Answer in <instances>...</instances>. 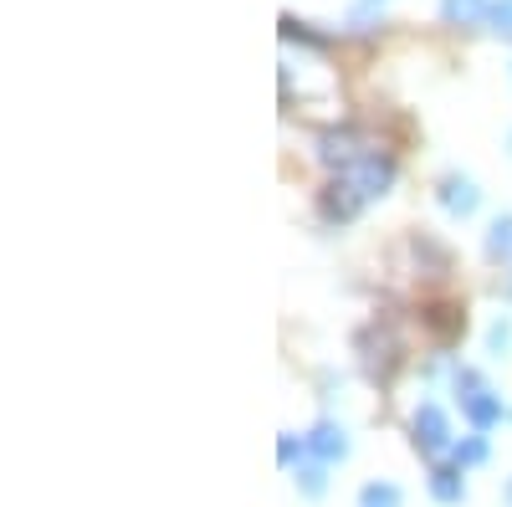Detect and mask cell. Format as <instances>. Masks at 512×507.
<instances>
[{
    "mask_svg": "<svg viewBox=\"0 0 512 507\" xmlns=\"http://www.w3.org/2000/svg\"><path fill=\"white\" fill-rule=\"evenodd\" d=\"M344 175L364 190V200H374V195H384V190L395 185V159L390 154H359Z\"/></svg>",
    "mask_w": 512,
    "mask_h": 507,
    "instance_id": "6da1fadb",
    "label": "cell"
},
{
    "mask_svg": "<svg viewBox=\"0 0 512 507\" xmlns=\"http://www.w3.org/2000/svg\"><path fill=\"white\" fill-rule=\"evenodd\" d=\"M410 431H415V446H420L425 456H441V451L451 446V420H446L441 405H420L415 420H410Z\"/></svg>",
    "mask_w": 512,
    "mask_h": 507,
    "instance_id": "7a4b0ae2",
    "label": "cell"
},
{
    "mask_svg": "<svg viewBox=\"0 0 512 507\" xmlns=\"http://www.w3.org/2000/svg\"><path fill=\"white\" fill-rule=\"evenodd\" d=\"M436 200H441V210L451 221H466V216H477V205H482V190L466 180V175H441V185H436Z\"/></svg>",
    "mask_w": 512,
    "mask_h": 507,
    "instance_id": "3957f363",
    "label": "cell"
},
{
    "mask_svg": "<svg viewBox=\"0 0 512 507\" xmlns=\"http://www.w3.org/2000/svg\"><path fill=\"white\" fill-rule=\"evenodd\" d=\"M364 205H369V200H364V190H359L349 175H338V180L323 190V216H328V221H354Z\"/></svg>",
    "mask_w": 512,
    "mask_h": 507,
    "instance_id": "277c9868",
    "label": "cell"
},
{
    "mask_svg": "<svg viewBox=\"0 0 512 507\" xmlns=\"http://www.w3.org/2000/svg\"><path fill=\"white\" fill-rule=\"evenodd\" d=\"M308 451H313V461H344L349 456V431L338 426V420H318V426L308 431Z\"/></svg>",
    "mask_w": 512,
    "mask_h": 507,
    "instance_id": "5b68a950",
    "label": "cell"
},
{
    "mask_svg": "<svg viewBox=\"0 0 512 507\" xmlns=\"http://www.w3.org/2000/svg\"><path fill=\"white\" fill-rule=\"evenodd\" d=\"M461 410H466V420H472V426H477V431H492V426H497V420L507 415V410H502V395H492V390H477V395H472V400H466Z\"/></svg>",
    "mask_w": 512,
    "mask_h": 507,
    "instance_id": "8992f818",
    "label": "cell"
},
{
    "mask_svg": "<svg viewBox=\"0 0 512 507\" xmlns=\"http://www.w3.org/2000/svg\"><path fill=\"white\" fill-rule=\"evenodd\" d=\"M359 154H364V149H354V134H349V129H338V134H323V139H318V159H323V164L349 169Z\"/></svg>",
    "mask_w": 512,
    "mask_h": 507,
    "instance_id": "52a82bcc",
    "label": "cell"
},
{
    "mask_svg": "<svg viewBox=\"0 0 512 507\" xmlns=\"http://www.w3.org/2000/svg\"><path fill=\"white\" fill-rule=\"evenodd\" d=\"M431 497H436V502H446V507L466 502V482H461V467H436V472H431Z\"/></svg>",
    "mask_w": 512,
    "mask_h": 507,
    "instance_id": "ba28073f",
    "label": "cell"
},
{
    "mask_svg": "<svg viewBox=\"0 0 512 507\" xmlns=\"http://www.w3.org/2000/svg\"><path fill=\"white\" fill-rule=\"evenodd\" d=\"M441 16L451 26H482L492 16V6H487V0H441Z\"/></svg>",
    "mask_w": 512,
    "mask_h": 507,
    "instance_id": "9c48e42d",
    "label": "cell"
},
{
    "mask_svg": "<svg viewBox=\"0 0 512 507\" xmlns=\"http://www.w3.org/2000/svg\"><path fill=\"white\" fill-rule=\"evenodd\" d=\"M487 257L492 262H512V216H497L487 226Z\"/></svg>",
    "mask_w": 512,
    "mask_h": 507,
    "instance_id": "30bf717a",
    "label": "cell"
},
{
    "mask_svg": "<svg viewBox=\"0 0 512 507\" xmlns=\"http://www.w3.org/2000/svg\"><path fill=\"white\" fill-rule=\"evenodd\" d=\"M400 487L395 482H364L359 487V507H400Z\"/></svg>",
    "mask_w": 512,
    "mask_h": 507,
    "instance_id": "8fae6325",
    "label": "cell"
},
{
    "mask_svg": "<svg viewBox=\"0 0 512 507\" xmlns=\"http://www.w3.org/2000/svg\"><path fill=\"white\" fill-rule=\"evenodd\" d=\"M297 492L318 502V497L328 492V461H313V467H297Z\"/></svg>",
    "mask_w": 512,
    "mask_h": 507,
    "instance_id": "7c38bea8",
    "label": "cell"
},
{
    "mask_svg": "<svg viewBox=\"0 0 512 507\" xmlns=\"http://www.w3.org/2000/svg\"><path fill=\"white\" fill-rule=\"evenodd\" d=\"M487 436H466V441H456L451 446V461H456V467H482V461H487Z\"/></svg>",
    "mask_w": 512,
    "mask_h": 507,
    "instance_id": "4fadbf2b",
    "label": "cell"
},
{
    "mask_svg": "<svg viewBox=\"0 0 512 507\" xmlns=\"http://www.w3.org/2000/svg\"><path fill=\"white\" fill-rule=\"evenodd\" d=\"M507 349H512V323H507V318H497V323L487 328V354H492V359H502Z\"/></svg>",
    "mask_w": 512,
    "mask_h": 507,
    "instance_id": "5bb4252c",
    "label": "cell"
},
{
    "mask_svg": "<svg viewBox=\"0 0 512 507\" xmlns=\"http://www.w3.org/2000/svg\"><path fill=\"white\" fill-rule=\"evenodd\" d=\"M303 451H308V436H303V441H297V436H282V441H277V461H282V467H297V461H303Z\"/></svg>",
    "mask_w": 512,
    "mask_h": 507,
    "instance_id": "9a60e30c",
    "label": "cell"
},
{
    "mask_svg": "<svg viewBox=\"0 0 512 507\" xmlns=\"http://www.w3.org/2000/svg\"><path fill=\"white\" fill-rule=\"evenodd\" d=\"M487 21H492V31H497V36H512V0H497Z\"/></svg>",
    "mask_w": 512,
    "mask_h": 507,
    "instance_id": "2e32d148",
    "label": "cell"
},
{
    "mask_svg": "<svg viewBox=\"0 0 512 507\" xmlns=\"http://www.w3.org/2000/svg\"><path fill=\"white\" fill-rule=\"evenodd\" d=\"M477 390H487V385H482V379H477L472 369H456V395H461V405H466V400H472Z\"/></svg>",
    "mask_w": 512,
    "mask_h": 507,
    "instance_id": "e0dca14e",
    "label": "cell"
},
{
    "mask_svg": "<svg viewBox=\"0 0 512 507\" xmlns=\"http://www.w3.org/2000/svg\"><path fill=\"white\" fill-rule=\"evenodd\" d=\"M507 502H512V482H507Z\"/></svg>",
    "mask_w": 512,
    "mask_h": 507,
    "instance_id": "ac0fdd59",
    "label": "cell"
}]
</instances>
